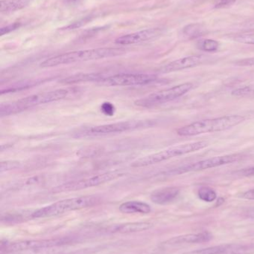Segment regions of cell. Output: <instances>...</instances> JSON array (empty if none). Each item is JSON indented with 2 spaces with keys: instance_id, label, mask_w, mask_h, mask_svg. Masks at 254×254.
<instances>
[{
  "instance_id": "5bb4252c",
  "label": "cell",
  "mask_w": 254,
  "mask_h": 254,
  "mask_svg": "<svg viewBox=\"0 0 254 254\" xmlns=\"http://www.w3.org/2000/svg\"><path fill=\"white\" fill-rule=\"evenodd\" d=\"M213 238V236L209 232H201L198 234H189L186 235L173 237L168 241L164 243V246L167 247L183 246L187 244H199L207 243Z\"/></svg>"
},
{
  "instance_id": "e0dca14e",
  "label": "cell",
  "mask_w": 254,
  "mask_h": 254,
  "mask_svg": "<svg viewBox=\"0 0 254 254\" xmlns=\"http://www.w3.org/2000/svg\"><path fill=\"white\" fill-rule=\"evenodd\" d=\"M119 211L125 214H148L152 211L151 206L140 201H129L122 203L119 207Z\"/></svg>"
},
{
  "instance_id": "6da1fadb",
  "label": "cell",
  "mask_w": 254,
  "mask_h": 254,
  "mask_svg": "<svg viewBox=\"0 0 254 254\" xmlns=\"http://www.w3.org/2000/svg\"><path fill=\"white\" fill-rule=\"evenodd\" d=\"M126 53V50L122 48H101V49H87L67 52L48 58L40 64L42 68H51L58 65H68L75 63L97 61L106 58L122 56Z\"/></svg>"
},
{
  "instance_id": "7c38bea8",
  "label": "cell",
  "mask_w": 254,
  "mask_h": 254,
  "mask_svg": "<svg viewBox=\"0 0 254 254\" xmlns=\"http://www.w3.org/2000/svg\"><path fill=\"white\" fill-rule=\"evenodd\" d=\"M164 30L161 28H150V29L143 30L133 34H126L118 37L115 43L121 46H128V45L138 44L144 43L149 40H154L162 35Z\"/></svg>"
},
{
  "instance_id": "f1b7e54d",
  "label": "cell",
  "mask_w": 254,
  "mask_h": 254,
  "mask_svg": "<svg viewBox=\"0 0 254 254\" xmlns=\"http://www.w3.org/2000/svg\"><path fill=\"white\" fill-rule=\"evenodd\" d=\"M237 0H216L215 1V8H224L233 5Z\"/></svg>"
},
{
  "instance_id": "52a82bcc",
  "label": "cell",
  "mask_w": 254,
  "mask_h": 254,
  "mask_svg": "<svg viewBox=\"0 0 254 254\" xmlns=\"http://www.w3.org/2000/svg\"><path fill=\"white\" fill-rule=\"evenodd\" d=\"M193 89L192 83H184L168 89H163L140 98L134 102L136 106L143 108H151L161 104L171 102L183 97Z\"/></svg>"
},
{
  "instance_id": "44dd1931",
  "label": "cell",
  "mask_w": 254,
  "mask_h": 254,
  "mask_svg": "<svg viewBox=\"0 0 254 254\" xmlns=\"http://www.w3.org/2000/svg\"><path fill=\"white\" fill-rule=\"evenodd\" d=\"M32 212H18V213H7V214L2 216L1 221L5 223L14 224L19 223V222H25V221L32 219Z\"/></svg>"
},
{
  "instance_id": "8fae6325",
  "label": "cell",
  "mask_w": 254,
  "mask_h": 254,
  "mask_svg": "<svg viewBox=\"0 0 254 254\" xmlns=\"http://www.w3.org/2000/svg\"><path fill=\"white\" fill-rule=\"evenodd\" d=\"M158 80V76L153 74H117L107 76L99 82L101 86H132L150 84Z\"/></svg>"
},
{
  "instance_id": "603a6c76",
  "label": "cell",
  "mask_w": 254,
  "mask_h": 254,
  "mask_svg": "<svg viewBox=\"0 0 254 254\" xmlns=\"http://www.w3.org/2000/svg\"><path fill=\"white\" fill-rule=\"evenodd\" d=\"M220 43L216 40L211 39H206V40H200L197 43V47L200 50L206 52H214L219 49Z\"/></svg>"
},
{
  "instance_id": "ac0fdd59",
  "label": "cell",
  "mask_w": 254,
  "mask_h": 254,
  "mask_svg": "<svg viewBox=\"0 0 254 254\" xmlns=\"http://www.w3.org/2000/svg\"><path fill=\"white\" fill-rule=\"evenodd\" d=\"M105 76L99 73H86V74H78L70 76L61 80L64 84H75V83H86V82H101L105 78Z\"/></svg>"
},
{
  "instance_id": "4316f807",
  "label": "cell",
  "mask_w": 254,
  "mask_h": 254,
  "mask_svg": "<svg viewBox=\"0 0 254 254\" xmlns=\"http://www.w3.org/2000/svg\"><path fill=\"white\" fill-rule=\"evenodd\" d=\"M233 40L243 44L254 45V34H238L234 36Z\"/></svg>"
},
{
  "instance_id": "484cf974",
  "label": "cell",
  "mask_w": 254,
  "mask_h": 254,
  "mask_svg": "<svg viewBox=\"0 0 254 254\" xmlns=\"http://www.w3.org/2000/svg\"><path fill=\"white\" fill-rule=\"evenodd\" d=\"M224 251H225V245L224 246H213V247L199 249V250L186 252V253L180 254H223Z\"/></svg>"
},
{
  "instance_id": "ba28073f",
  "label": "cell",
  "mask_w": 254,
  "mask_h": 254,
  "mask_svg": "<svg viewBox=\"0 0 254 254\" xmlns=\"http://www.w3.org/2000/svg\"><path fill=\"white\" fill-rule=\"evenodd\" d=\"M125 175L121 170H111V171L104 172L99 174L94 175L89 177L78 179L76 181L63 184L54 188L53 192H70V191L81 190L87 189L93 187L99 186L104 185L111 181L116 180Z\"/></svg>"
},
{
  "instance_id": "8992f818",
  "label": "cell",
  "mask_w": 254,
  "mask_h": 254,
  "mask_svg": "<svg viewBox=\"0 0 254 254\" xmlns=\"http://www.w3.org/2000/svg\"><path fill=\"white\" fill-rule=\"evenodd\" d=\"M151 123H152L151 121H128V122L86 127L75 131L73 136L76 138L102 137V136L110 135V134L133 131L138 128H146V127H150Z\"/></svg>"
},
{
  "instance_id": "cb8c5ba5",
  "label": "cell",
  "mask_w": 254,
  "mask_h": 254,
  "mask_svg": "<svg viewBox=\"0 0 254 254\" xmlns=\"http://www.w3.org/2000/svg\"><path fill=\"white\" fill-rule=\"evenodd\" d=\"M198 195L200 199L206 202H212L217 198V193L210 187H201L198 190Z\"/></svg>"
},
{
  "instance_id": "d6986e66",
  "label": "cell",
  "mask_w": 254,
  "mask_h": 254,
  "mask_svg": "<svg viewBox=\"0 0 254 254\" xmlns=\"http://www.w3.org/2000/svg\"><path fill=\"white\" fill-rule=\"evenodd\" d=\"M31 0H1L0 11L3 13H11L26 7Z\"/></svg>"
},
{
  "instance_id": "836d02e7",
  "label": "cell",
  "mask_w": 254,
  "mask_h": 254,
  "mask_svg": "<svg viewBox=\"0 0 254 254\" xmlns=\"http://www.w3.org/2000/svg\"><path fill=\"white\" fill-rule=\"evenodd\" d=\"M246 30H254V20L252 22H248L244 27Z\"/></svg>"
},
{
  "instance_id": "7402d4cb",
  "label": "cell",
  "mask_w": 254,
  "mask_h": 254,
  "mask_svg": "<svg viewBox=\"0 0 254 254\" xmlns=\"http://www.w3.org/2000/svg\"><path fill=\"white\" fill-rule=\"evenodd\" d=\"M183 34L189 38L195 39L205 34L206 28L202 24H189L183 28Z\"/></svg>"
},
{
  "instance_id": "3957f363",
  "label": "cell",
  "mask_w": 254,
  "mask_h": 254,
  "mask_svg": "<svg viewBox=\"0 0 254 254\" xmlns=\"http://www.w3.org/2000/svg\"><path fill=\"white\" fill-rule=\"evenodd\" d=\"M246 119L245 116L231 115L215 119L198 121L180 127L177 130V134L182 137H191L206 133L225 131L241 125Z\"/></svg>"
},
{
  "instance_id": "30bf717a",
  "label": "cell",
  "mask_w": 254,
  "mask_h": 254,
  "mask_svg": "<svg viewBox=\"0 0 254 254\" xmlns=\"http://www.w3.org/2000/svg\"><path fill=\"white\" fill-rule=\"evenodd\" d=\"M240 158H241V155L238 154L213 157V158H207V159L201 160L191 164H184L176 168L167 170L164 172V174L165 176H177V175L184 174L191 172L201 171V170H208V169L215 168L221 166L234 164L237 162Z\"/></svg>"
},
{
  "instance_id": "277c9868",
  "label": "cell",
  "mask_w": 254,
  "mask_h": 254,
  "mask_svg": "<svg viewBox=\"0 0 254 254\" xmlns=\"http://www.w3.org/2000/svg\"><path fill=\"white\" fill-rule=\"evenodd\" d=\"M99 197L95 195L76 197L57 201L50 205L37 209L32 212V219L58 216L67 212L92 207L100 202Z\"/></svg>"
},
{
  "instance_id": "2e32d148",
  "label": "cell",
  "mask_w": 254,
  "mask_h": 254,
  "mask_svg": "<svg viewBox=\"0 0 254 254\" xmlns=\"http://www.w3.org/2000/svg\"><path fill=\"white\" fill-rule=\"evenodd\" d=\"M152 227L153 225L149 222H129L113 225L109 228L108 231L114 234H131L147 231Z\"/></svg>"
},
{
  "instance_id": "ffe728a7",
  "label": "cell",
  "mask_w": 254,
  "mask_h": 254,
  "mask_svg": "<svg viewBox=\"0 0 254 254\" xmlns=\"http://www.w3.org/2000/svg\"><path fill=\"white\" fill-rule=\"evenodd\" d=\"M224 254H254V245H225Z\"/></svg>"
},
{
  "instance_id": "4dcf8cb0",
  "label": "cell",
  "mask_w": 254,
  "mask_h": 254,
  "mask_svg": "<svg viewBox=\"0 0 254 254\" xmlns=\"http://www.w3.org/2000/svg\"><path fill=\"white\" fill-rule=\"evenodd\" d=\"M237 174L240 175V176H246V177L254 176V167L243 169V170L237 172Z\"/></svg>"
},
{
  "instance_id": "5b68a950",
  "label": "cell",
  "mask_w": 254,
  "mask_h": 254,
  "mask_svg": "<svg viewBox=\"0 0 254 254\" xmlns=\"http://www.w3.org/2000/svg\"><path fill=\"white\" fill-rule=\"evenodd\" d=\"M207 146H208L207 142L202 140V141L191 142V143H184V144L171 146V147L167 148L161 152L136 160L131 164V167H135V168L149 167V166L154 165V164L167 161L171 158H177V157L182 156L186 154L197 152V151L204 149Z\"/></svg>"
},
{
  "instance_id": "7a4b0ae2",
  "label": "cell",
  "mask_w": 254,
  "mask_h": 254,
  "mask_svg": "<svg viewBox=\"0 0 254 254\" xmlns=\"http://www.w3.org/2000/svg\"><path fill=\"white\" fill-rule=\"evenodd\" d=\"M71 92V89H56L49 92L34 94L13 102L1 104L0 116L1 117L11 116L37 106L61 101L68 98Z\"/></svg>"
},
{
  "instance_id": "d4e9b609",
  "label": "cell",
  "mask_w": 254,
  "mask_h": 254,
  "mask_svg": "<svg viewBox=\"0 0 254 254\" xmlns=\"http://www.w3.org/2000/svg\"><path fill=\"white\" fill-rule=\"evenodd\" d=\"M232 95L236 97H254V83L239 87L232 91Z\"/></svg>"
},
{
  "instance_id": "83f0119b",
  "label": "cell",
  "mask_w": 254,
  "mask_h": 254,
  "mask_svg": "<svg viewBox=\"0 0 254 254\" xmlns=\"http://www.w3.org/2000/svg\"><path fill=\"white\" fill-rule=\"evenodd\" d=\"M20 167V163L19 161H7L1 162V173L9 171V170H15Z\"/></svg>"
},
{
  "instance_id": "e575fe53",
  "label": "cell",
  "mask_w": 254,
  "mask_h": 254,
  "mask_svg": "<svg viewBox=\"0 0 254 254\" xmlns=\"http://www.w3.org/2000/svg\"><path fill=\"white\" fill-rule=\"evenodd\" d=\"M247 216H249V218H252V219H254V208L251 209L248 211Z\"/></svg>"
},
{
  "instance_id": "9c48e42d",
  "label": "cell",
  "mask_w": 254,
  "mask_h": 254,
  "mask_svg": "<svg viewBox=\"0 0 254 254\" xmlns=\"http://www.w3.org/2000/svg\"><path fill=\"white\" fill-rule=\"evenodd\" d=\"M73 242V239L55 238L51 240H24L13 243H1L0 248L1 254L19 253L28 251L41 250L58 246H66Z\"/></svg>"
},
{
  "instance_id": "4fadbf2b",
  "label": "cell",
  "mask_w": 254,
  "mask_h": 254,
  "mask_svg": "<svg viewBox=\"0 0 254 254\" xmlns=\"http://www.w3.org/2000/svg\"><path fill=\"white\" fill-rule=\"evenodd\" d=\"M204 59L203 55H191V56L184 57L164 65L158 70V71L163 74H167V73L174 72V71L194 68L202 64Z\"/></svg>"
},
{
  "instance_id": "9a60e30c",
  "label": "cell",
  "mask_w": 254,
  "mask_h": 254,
  "mask_svg": "<svg viewBox=\"0 0 254 254\" xmlns=\"http://www.w3.org/2000/svg\"><path fill=\"white\" fill-rule=\"evenodd\" d=\"M180 192V188L177 187H165L154 191L150 198L155 204L166 205L175 201Z\"/></svg>"
},
{
  "instance_id": "1f68e13d",
  "label": "cell",
  "mask_w": 254,
  "mask_h": 254,
  "mask_svg": "<svg viewBox=\"0 0 254 254\" xmlns=\"http://www.w3.org/2000/svg\"><path fill=\"white\" fill-rule=\"evenodd\" d=\"M241 198L244 199L254 200V189L249 190L240 195Z\"/></svg>"
},
{
  "instance_id": "d6a6232c",
  "label": "cell",
  "mask_w": 254,
  "mask_h": 254,
  "mask_svg": "<svg viewBox=\"0 0 254 254\" xmlns=\"http://www.w3.org/2000/svg\"><path fill=\"white\" fill-rule=\"evenodd\" d=\"M94 251L92 249H85V250L78 251V252H70L64 254H91L93 253Z\"/></svg>"
},
{
  "instance_id": "f546056e",
  "label": "cell",
  "mask_w": 254,
  "mask_h": 254,
  "mask_svg": "<svg viewBox=\"0 0 254 254\" xmlns=\"http://www.w3.org/2000/svg\"><path fill=\"white\" fill-rule=\"evenodd\" d=\"M19 26H20V24L16 22V23L11 24V25H7V26L4 27V28H1V31H0L1 35L2 36L4 35V34L10 32V31H14V30L17 29Z\"/></svg>"
}]
</instances>
